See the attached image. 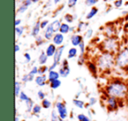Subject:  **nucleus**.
Wrapping results in <instances>:
<instances>
[{"mask_svg": "<svg viewBox=\"0 0 128 121\" xmlns=\"http://www.w3.org/2000/svg\"><path fill=\"white\" fill-rule=\"evenodd\" d=\"M107 93L113 98H123L127 93V88L124 84L119 82H112L107 88Z\"/></svg>", "mask_w": 128, "mask_h": 121, "instance_id": "nucleus-1", "label": "nucleus"}, {"mask_svg": "<svg viewBox=\"0 0 128 121\" xmlns=\"http://www.w3.org/2000/svg\"><path fill=\"white\" fill-rule=\"evenodd\" d=\"M113 56L110 54H104L98 59V67L101 70H108L113 66Z\"/></svg>", "mask_w": 128, "mask_h": 121, "instance_id": "nucleus-2", "label": "nucleus"}, {"mask_svg": "<svg viewBox=\"0 0 128 121\" xmlns=\"http://www.w3.org/2000/svg\"><path fill=\"white\" fill-rule=\"evenodd\" d=\"M116 64L118 67L124 68L128 65V48H124L118 54L116 59Z\"/></svg>", "mask_w": 128, "mask_h": 121, "instance_id": "nucleus-3", "label": "nucleus"}, {"mask_svg": "<svg viewBox=\"0 0 128 121\" xmlns=\"http://www.w3.org/2000/svg\"><path fill=\"white\" fill-rule=\"evenodd\" d=\"M64 48H65V46H60V48H57L56 52H55L54 55V62H53V64L49 67V71L50 70H54L56 66H58V64L60 63V59H62V53H63Z\"/></svg>", "mask_w": 128, "mask_h": 121, "instance_id": "nucleus-4", "label": "nucleus"}, {"mask_svg": "<svg viewBox=\"0 0 128 121\" xmlns=\"http://www.w3.org/2000/svg\"><path fill=\"white\" fill-rule=\"evenodd\" d=\"M55 106H56V110L58 112L60 119V120H65L68 118V109L66 107V104L62 102H57L55 104Z\"/></svg>", "mask_w": 128, "mask_h": 121, "instance_id": "nucleus-5", "label": "nucleus"}, {"mask_svg": "<svg viewBox=\"0 0 128 121\" xmlns=\"http://www.w3.org/2000/svg\"><path fill=\"white\" fill-rule=\"evenodd\" d=\"M59 73H60V76L62 77H67L70 73V68L68 66V60H63V62H62V65L60 67V70H59Z\"/></svg>", "mask_w": 128, "mask_h": 121, "instance_id": "nucleus-6", "label": "nucleus"}, {"mask_svg": "<svg viewBox=\"0 0 128 121\" xmlns=\"http://www.w3.org/2000/svg\"><path fill=\"white\" fill-rule=\"evenodd\" d=\"M64 40V36L60 32H58V34H54L53 38V41H54V44L56 45V46H60V45L63 43Z\"/></svg>", "mask_w": 128, "mask_h": 121, "instance_id": "nucleus-7", "label": "nucleus"}, {"mask_svg": "<svg viewBox=\"0 0 128 121\" xmlns=\"http://www.w3.org/2000/svg\"><path fill=\"white\" fill-rule=\"evenodd\" d=\"M107 105L108 107L110 109V110H116L118 108V102L116 98H113V96H110V98L107 99Z\"/></svg>", "mask_w": 128, "mask_h": 121, "instance_id": "nucleus-8", "label": "nucleus"}, {"mask_svg": "<svg viewBox=\"0 0 128 121\" xmlns=\"http://www.w3.org/2000/svg\"><path fill=\"white\" fill-rule=\"evenodd\" d=\"M35 82L38 86L43 87V86H45V84H46V77L44 75L38 76L35 77Z\"/></svg>", "mask_w": 128, "mask_h": 121, "instance_id": "nucleus-9", "label": "nucleus"}, {"mask_svg": "<svg viewBox=\"0 0 128 121\" xmlns=\"http://www.w3.org/2000/svg\"><path fill=\"white\" fill-rule=\"evenodd\" d=\"M60 73L55 70H50L49 73H48V79L49 80V82H52V81H54V80H58L60 78Z\"/></svg>", "mask_w": 128, "mask_h": 121, "instance_id": "nucleus-10", "label": "nucleus"}, {"mask_svg": "<svg viewBox=\"0 0 128 121\" xmlns=\"http://www.w3.org/2000/svg\"><path fill=\"white\" fill-rule=\"evenodd\" d=\"M57 48L56 46H55L54 44H50L49 46L46 48V55H48V57H51V56H54L55 54V52H56Z\"/></svg>", "mask_w": 128, "mask_h": 121, "instance_id": "nucleus-11", "label": "nucleus"}, {"mask_svg": "<svg viewBox=\"0 0 128 121\" xmlns=\"http://www.w3.org/2000/svg\"><path fill=\"white\" fill-rule=\"evenodd\" d=\"M54 31L53 27L51 26V25H49L46 27V31H45V38L46 40H51L52 38H54Z\"/></svg>", "mask_w": 128, "mask_h": 121, "instance_id": "nucleus-12", "label": "nucleus"}, {"mask_svg": "<svg viewBox=\"0 0 128 121\" xmlns=\"http://www.w3.org/2000/svg\"><path fill=\"white\" fill-rule=\"evenodd\" d=\"M82 42V36L77 35V34H75L71 37V43L73 46H79L81 43Z\"/></svg>", "mask_w": 128, "mask_h": 121, "instance_id": "nucleus-13", "label": "nucleus"}, {"mask_svg": "<svg viewBox=\"0 0 128 121\" xmlns=\"http://www.w3.org/2000/svg\"><path fill=\"white\" fill-rule=\"evenodd\" d=\"M14 92H15V96L16 98H18L20 92H21V82H18V81H16L15 82V85H14Z\"/></svg>", "mask_w": 128, "mask_h": 121, "instance_id": "nucleus-14", "label": "nucleus"}, {"mask_svg": "<svg viewBox=\"0 0 128 121\" xmlns=\"http://www.w3.org/2000/svg\"><path fill=\"white\" fill-rule=\"evenodd\" d=\"M40 29V22H37V23L35 24V26H34V28H32V36L36 37V36L39 34Z\"/></svg>", "mask_w": 128, "mask_h": 121, "instance_id": "nucleus-15", "label": "nucleus"}, {"mask_svg": "<svg viewBox=\"0 0 128 121\" xmlns=\"http://www.w3.org/2000/svg\"><path fill=\"white\" fill-rule=\"evenodd\" d=\"M70 31V26L68 25V24H62V26H60V32L62 34H68V32Z\"/></svg>", "mask_w": 128, "mask_h": 121, "instance_id": "nucleus-16", "label": "nucleus"}, {"mask_svg": "<svg viewBox=\"0 0 128 121\" xmlns=\"http://www.w3.org/2000/svg\"><path fill=\"white\" fill-rule=\"evenodd\" d=\"M104 44H106V48L109 50V51H112V50H114V49H115V48H116L115 41H113L112 40H107L106 43L104 42Z\"/></svg>", "mask_w": 128, "mask_h": 121, "instance_id": "nucleus-17", "label": "nucleus"}, {"mask_svg": "<svg viewBox=\"0 0 128 121\" xmlns=\"http://www.w3.org/2000/svg\"><path fill=\"white\" fill-rule=\"evenodd\" d=\"M62 85V82H60V79H58V80H54V81H52V82H50V87H51V89L53 90H56L58 89L60 86Z\"/></svg>", "mask_w": 128, "mask_h": 121, "instance_id": "nucleus-18", "label": "nucleus"}, {"mask_svg": "<svg viewBox=\"0 0 128 121\" xmlns=\"http://www.w3.org/2000/svg\"><path fill=\"white\" fill-rule=\"evenodd\" d=\"M73 104L76 107H77V108H79V109H84V102L82 101V100L76 98V99L73 100Z\"/></svg>", "mask_w": 128, "mask_h": 121, "instance_id": "nucleus-19", "label": "nucleus"}, {"mask_svg": "<svg viewBox=\"0 0 128 121\" xmlns=\"http://www.w3.org/2000/svg\"><path fill=\"white\" fill-rule=\"evenodd\" d=\"M50 25H51V26L53 27L54 32H58V31H60V26H62V24L60 23V21H59V20H54V21L52 22Z\"/></svg>", "mask_w": 128, "mask_h": 121, "instance_id": "nucleus-20", "label": "nucleus"}, {"mask_svg": "<svg viewBox=\"0 0 128 121\" xmlns=\"http://www.w3.org/2000/svg\"><path fill=\"white\" fill-rule=\"evenodd\" d=\"M48 55H46V53H41L40 54V57H39V62H40V64H41V65H44L45 63L46 62V60H48Z\"/></svg>", "mask_w": 128, "mask_h": 121, "instance_id": "nucleus-21", "label": "nucleus"}, {"mask_svg": "<svg viewBox=\"0 0 128 121\" xmlns=\"http://www.w3.org/2000/svg\"><path fill=\"white\" fill-rule=\"evenodd\" d=\"M26 110L28 112H32V109H34V107L35 104H34V101L30 98L28 101L26 102Z\"/></svg>", "mask_w": 128, "mask_h": 121, "instance_id": "nucleus-22", "label": "nucleus"}, {"mask_svg": "<svg viewBox=\"0 0 128 121\" xmlns=\"http://www.w3.org/2000/svg\"><path fill=\"white\" fill-rule=\"evenodd\" d=\"M77 54V49L75 48H70V50H68V57L70 59L71 58H74V57H76Z\"/></svg>", "mask_w": 128, "mask_h": 121, "instance_id": "nucleus-23", "label": "nucleus"}, {"mask_svg": "<svg viewBox=\"0 0 128 121\" xmlns=\"http://www.w3.org/2000/svg\"><path fill=\"white\" fill-rule=\"evenodd\" d=\"M41 105H42V107L44 109H49L50 107L52 106V103H51L50 100L46 99V98H45L44 100L41 101Z\"/></svg>", "mask_w": 128, "mask_h": 121, "instance_id": "nucleus-24", "label": "nucleus"}, {"mask_svg": "<svg viewBox=\"0 0 128 121\" xmlns=\"http://www.w3.org/2000/svg\"><path fill=\"white\" fill-rule=\"evenodd\" d=\"M60 118L59 117V114L58 112H57L56 109L52 110V113H51V121H58V119Z\"/></svg>", "mask_w": 128, "mask_h": 121, "instance_id": "nucleus-25", "label": "nucleus"}, {"mask_svg": "<svg viewBox=\"0 0 128 121\" xmlns=\"http://www.w3.org/2000/svg\"><path fill=\"white\" fill-rule=\"evenodd\" d=\"M77 119L78 121H91L90 118H89L88 116H86L84 113H80L77 115Z\"/></svg>", "mask_w": 128, "mask_h": 121, "instance_id": "nucleus-26", "label": "nucleus"}, {"mask_svg": "<svg viewBox=\"0 0 128 121\" xmlns=\"http://www.w3.org/2000/svg\"><path fill=\"white\" fill-rule=\"evenodd\" d=\"M18 98H20V100L21 102H25V103L30 99V98H29V96H27L25 92H23V91H21V92H20V96H18Z\"/></svg>", "mask_w": 128, "mask_h": 121, "instance_id": "nucleus-27", "label": "nucleus"}, {"mask_svg": "<svg viewBox=\"0 0 128 121\" xmlns=\"http://www.w3.org/2000/svg\"><path fill=\"white\" fill-rule=\"evenodd\" d=\"M98 10L96 9V8H92V9H91V11L89 13H88V15L87 16H86V18H87V20H90L91 18H93V17L95 16V15L96 14V13H98Z\"/></svg>", "mask_w": 128, "mask_h": 121, "instance_id": "nucleus-28", "label": "nucleus"}, {"mask_svg": "<svg viewBox=\"0 0 128 121\" xmlns=\"http://www.w3.org/2000/svg\"><path fill=\"white\" fill-rule=\"evenodd\" d=\"M41 112V106L39 104H35L34 107V109H32V112H34V114H40Z\"/></svg>", "mask_w": 128, "mask_h": 121, "instance_id": "nucleus-29", "label": "nucleus"}, {"mask_svg": "<svg viewBox=\"0 0 128 121\" xmlns=\"http://www.w3.org/2000/svg\"><path fill=\"white\" fill-rule=\"evenodd\" d=\"M15 32H16V34H17V35H18V36H21L22 34H23V32H24V27L17 26L16 28H15Z\"/></svg>", "mask_w": 128, "mask_h": 121, "instance_id": "nucleus-30", "label": "nucleus"}, {"mask_svg": "<svg viewBox=\"0 0 128 121\" xmlns=\"http://www.w3.org/2000/svg\"><path fill=\"white\" fill-rule=\"evenodd\" d=\"M48 70H49V68H48V67H41V68H39V75L40 76H43L45 74V72L48 71Z\"/></svg>", "mask_w": 128, "mask_h": 121, "instance_id": "nucleus-31", "label": "nucleus"}, {"mask_svg": "<svg viewBox=\"0 0 128 121\" xmlns=\"http://www.w3.org/2000/svg\"><path fill=\"white\" fill-rule=\"evenodd\" d=\"M38 73H39V68H38L37 67H34V68H32V70L29 72V74H30L31 76H35V75Z\"/></svg>", "mask_w": 128, "mask_h": 121, "instance_id": "nucleus-32", "label": "nucleus"}, {"mask_svg": "<svg viewBox=\"0 0 128 121\" xmlns=\"http://www.w3.org/2000/svg\"><path fill=\"white\" fill-rule=\"evenodd\" d=\"M38 98H39V99H40L41 101H42V100H44L45 98H46V95H45V93L43 92L42 90H39L38 91Z\"/></svg>", "mask_w": 128, "mask_h": 121, "instance_id": "nucleus-33", "label": "nucleus"}, {"mask_svg": "<svg viewBox=\"0 0 128 121\" xmlns=\"http://www.w3.org/2000/svg\"><path fill=\"white\" fill-rule=\"evenodd\" d=\"M86 26H87V24L84 23V22H80L78 25V30L79 31H82L84 30V29L86 28Z\"/></svg>", "mask_w": 128, "mask_h": 121, "instance_id": "nucleus-34", "label": "nucleus"}, {"mask_svg": "<svg viewBox=\"0 0 128 121\" xmlns=\"http://www.w3.org/2000/svg\"><path fill=\"white\" fill-rule=\"evenodd\" d=\"M89 68L92 73H94V74L96 73V68L93 63H89Z\"/></svg>", "mask_w": 128, "mask_h": 121, "instance_id": "nucleus-35", "label": "nucleus"}, {"mask_svg": "<svg viewBox=\"0 0 128 121\" xmlns=\"http://www.w3.org/2000/svg\"><path fill=\"white\" fill-rule=\"evenodd\" d=\"M79 48H80V50H81L80 57H81V58H82V56H84V41H82V42L79 45Z\"/></svg>", "mask_w": 128, "mask_h": 121, "instance_id": "nucleus-36", "label": "nucleus"}, {"mask_svg": "<svg viewBox=\"0 0 128 121\" xmlns=\"http://www.w3.org/2000/svg\"><path fill=\"white\" fill-rule=\"evenodd\" d=\"M96 2H98V0H86V4L89 6H94Z\"/></svg>", "mask_w": 128, "mask_h": 121, "instance_id": "nucleus-37", "label": "nucleus"}, {"mask_svg": "<svg viewBox=\"0 0 128 121\" xmlns=\"http://www.w3.org/2000/svg\"><path fill=\"white\" fill-rule=\"evenodd\" d=\"M77 3V0H68V7H74Z\"/></svg>", "mask_w": 128, "mask_h": 121, "instance_id": "nucleus-38", "label": "nucleus"}, {"mask_svg": "<svg viewBox=\"0 0 128 121\" xmlns=\"http://www.w3.org/2000/svg\"><path fill=\"white\" fill-rule=\"evenodd\" d=\"M65 20H66L67 22H68V23H71V22L73 21V18H72L71 15L67 14L66 16H65Z\"/></svg>", "mask_w": 128, "mask_h": 121, "instance_id": "nucleus-39", "label": "nucleus"}, {"mask_svg": "<svg viewBox=\"0 0 128 121\" xmlns=\"http://www.w3.org/2000/svg\"><path fill=\"white\" fill-rule=\"evenodd\" d=\"M96 103V98H90L89 104L90 105V106H92V105H94Z\"/></svg>", "mask_w": 128, "mask_h": 121, "instance_id": "nucleus-40", "label": "nucleus"}, {"mask_svg": "<svg viewBox=\"0 0 128 121\" xmlns=\"http://www.w3.org/2000/svg\"><path fill=\"white\" fill-rule=\"evenodd\" d=\"M27 7H28V6H26V4H23V6H20V9H18V12H24L26 11V10L27 9Z\"/></svg>", "mask_w": 128, "mask_h": 121, "instance_id": "nucleus-41", "label": "nucleus"}, {"mask_svg": "<svg viewBox=\"0 0 128 121\" xmlns=\"http://www.w3.org/2000/svg\"><path fill=\"white\" fill-rule=\"evenodd\" d=\"M92 34H93V30L92 29H89V30L87 31V32H86V38H90L91 36H92Z\"/></svg>", "mask_w": 128, "mask_h": 121, "instance_id": "nucleus-42", "label": "nucleus"}, {"mask_svg": "<svg viewBox=\"0 0 128 121\" xmlns=\"http://www.w3.org/2000/svg\"><path fill=\"white\" fill-rule=\"evenodd\" d=\"M24 56H25V58H26V62H31V55L29 54L28 53H26Z\"/></svg>", "mask_w": 128, "mask_h": 121, "instance_id": "nucleus-43", "label": "nucleus"}, {"mask_svg": "<svg viewBox=\"0 0 128 121\" xmlns=\"http://www.w3.org/2000/svg\"><path fill=\"white\" fill-rule=\"evenodd\" d=\"M48 25V20H45V21H42V22L40 23V28L44 29L45 27H46Z\"/></svg>", "mask_w": 128, "mask_h": 121, "instance_id": "nucleus-44", "label": "nucleus"}, {"mask_svg": "<svg viewBox=\"0 0 128 121\" xmlns=\"http://www.w3.org/2000/svg\"><path fill=\"white\" fill-rule=\"evenodd\" d=\"M122 4H123V1H122V0H117L114 4H115L116 7H120V6H122Z\"/></svg>", "mask_w": 128, "mask_h": 121, "instance_id": "nucleus-45", "label": "nucleus"}, {"mask_svg": "<svg viewBox=\"0 0 128 121\" xmlns=\"http://www.w3.org/2000/svg\"><path fill=\"white\" fill-rule=\"evenodd\" d=\"M22 82H29V76H28V74H27V75H25V76H24L23 78H22Z\"/></svg>", "mask_w": 128, "mask_h": 121, "instance_id": "nucleus-46", "label": "nucleus"}, {"mask_svg": "<svg viewBox=\"0 0 128 121\" xmlns=\"http://www.w3.org/2000/svg\"><path fill=\"white\" fill-rule=\"evenodd\" d=\"M20 23H21V20H16V21H15V26H16V27L18 26Z\"/></svg>", "mask_w": 128, "mask_h": 121, "instance_id": "nucleus-47", "label": "nucleus"}, {"mask_svg": "<svg viewBox=\"0 0 128 121\" xmlns=\"http://www.w3.org/2000/svg\"><path fill=\"white\" fill-rule=\"evenodd\" d=\"M20 51V46L18 44L15 45V52H18Z\"/></svg>", "mask_w": 128, "mask_h": 121, "instance_id": "nucleus-48", "label": "nucleus"}, {"mask_svg": "<svg viewBox=\"0 0 128 121\" xmlns=\"http://www.w3.org/2000/svg\"><path fill=\"white\" fill-rule=\"evenodd\" d=\"M15 121H20V118H18V116H16V117H15Z\"/></svg>", "mask_w": 128, "mask_h": 121, "instance_id": "nucleus-49", "label": "nucleus"}, {"mask_svg": "<svg viewBox=\"0 0 128 121\" xmlns=\"http://www.w3.org/2000/svg\"><path fill=\"white\" fill-rule=\"evenodd\" d=\"M59 1H60V0H54V2L55 4H57V3H58Z\"/></svg>", "mask_w": 128, "mask_h": 121, "instance_id": "nucleus-50", "label": "nucleus"}, {"mask_svg": "<svg viewBox=\"0 0 128 121\" xmlns=\"http://www.w3.org/2000/svg\"><path fill=\"white\" fill-rule=\"evenodd\" d=\"M32 2H37L38 0H32Z\"/></svg>", "mask_w": 128, "mask_h": 121, "instance_id": "nucleus-51", "label": "nucleus"}, {"mask_svg": "<svg viewBox=\"0 0 128 121\" xmlns=\"http://www.w3.org/2000/svg\"><path fill=\"white\" fill-rule=\"evenodd\" d=\"M94 121H96V120H94Z\"/></svg>", "mask_w": 128, "mask_h": 121, "instance_id": "nucleus-52", "label": "nucleus"}]
</instances>
